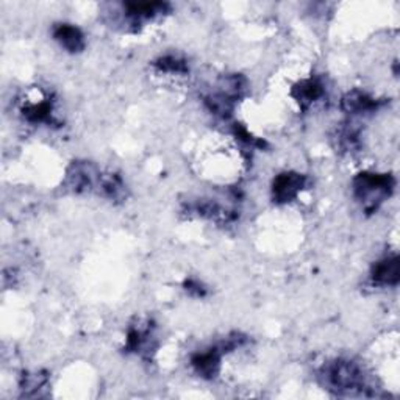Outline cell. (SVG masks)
<instances>
[{"instance_id":"cell-1","label":"cell","mask_w":400,"mask_h":400,"mask_svg":"<svg viewBox=\"0 0 400 400\" xmlns=\"http://www.w3.org/2000/svg\"><path fill=\"white\" fill-rule=\"evenodd\" d=\"M392 188L394 180L387 174H361L355 178V194L368 210L377 208L391 194Z\"/></svg>"},{"instance_id":"cell-2","label":"cell","mask_w":400,"mask_h":400,"mask_svg":"<svg viewBox=\"0 0 400 400\" xmlns=\"http://www.w3.org/2000/svg\"><path fill=\"white\" fill-rule=\"evenodd\" d=\"M323 377L328 388L339 392L364 388V375L360 366H356L354 361L339 360L328 364L324 369Z\"/></svg>"},{"instance_id":"cell-3","label":"cell","mask_w":400,"mask_h":400,"mask_svg":"<svg viewBox=\"0 0 400 400\" xmlns=\"http://www.w3.org/2000/svg\"><path fill=\"white\" fill-rule=\"evenodd\" d=\"M304 183L305 178L300 174L294 173L280 174L274 180V187H273L274 199L277 202H289V200L297 197L300 189L304 188Z\"/></svg>"},{"instance_id":"cell-4","label":"cell","mask_w":400,"mask_h":400,"mask_svg":"<svg viewBox=\"0 0 400 400\" xmlns=\"http://www.w3.org/2000/svg\"><path fill=\"white\" fill-rule=\"evenodd\" d=\"M54 37L64 49L69 50V52H78V50H82L85 46L82 32L74 25L60 24L55 28Z\"/></svg>"},{"instance_id":"cell-5","label":"cell","mask_w":400,"mask_h":400,"mask_svg":"<svg viewBox=\"0 0 400 400\" xmlns=\"http://www.w3.org/2000/svg\"><path fill=\"white\" fill-rule=\"evenodd\" d=\"M373 280L378 285H396L399 282L397 256L378 261L373 269Z\"/></svg>"},{"instance_id":"cell-6","label":"cell","mask_w":400,"mask_h":400,"mask_svg":"<svg viewBox=\"0 0 400 400\" xmlns=\"http://www.w3.org/2000/svg\"><path fill=\"white\" fill-rule=\"evenodd\" d=\"M219 363L220 354L218 352V349H210L206 350V352H200L192 358V366L197 370V374L208 378L218 374Z\"/></svg>"},{"instance_id":"cell-7","label":"cell","mask_w":400,"mask_h":400,"mask_svg":"<svg viewBox=\"0 0 400 400\" xmlns=\"http://www.w3.org/2000/svg\"><path fill=\"white\" fill-rule=\"evenodd\" d=\"M294 94L300 104H302L304 106H308L313 102H316L318 99L323 97L324 88H323V85L316 80H306L299 85L294 91Z\"/></svg>"},{"instance_id":"cell-8","label":"cell","mask_w":400,"mask_h":400,"mask_svg":"<svg viewBox=\"0 0 400 400\" xmlns=\"http://www.w3.org/2000/svg\"><path fill=\"white\" fill-rule=\"evenodd\" d=\"M342 105L349 113H366L374 110L377 106V102H374V99H370L369 96L364 94V92H350L349 96L342 100Z\"/></svg>"},{"instance_id":"cell-9","label":"cell","mask_w":400,"mask_h":400,"mask_svg":"<svg viewBox=\"0 0 400 400\" xmlns=\"http://www.w3.org/2000/svg\"><path fill=\"white\" fill-rule=\"evenodd\" d=\"M156 66L164 70V73H173V74L187 73V64H185V61H182L180 58H177V56H164V58L156 63Z\"/></svg>"}]
</instances>
